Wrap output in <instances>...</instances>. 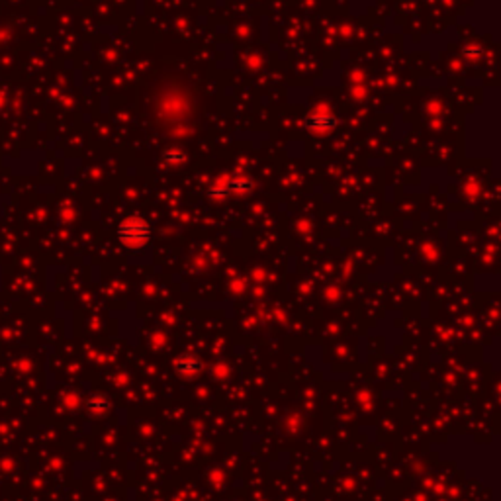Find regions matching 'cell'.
Segmentation results:
<instances>
[{
  "label": "cell",
  "instance_id": "obj_1",
  "mask_svg": "<svg viewBox=\"0 0 501 501\" xmlns=\"http://www.w3.org/2000/svg\"><path fill=\"white\" fill-rule=\"evenodd\" d=\"M118 237H120L123 247H128V249H141V247L147 245L149 237H151V228L141 218H128V220L120 223Z\"/></svg>",
  "mask_w": 501,
  "mask_h": 501
},
{
  "label": "cell",
  "instance_id": "obj_3",
  "mask_svg": "<svg viewBox=\"0 0 501 501\" xmlns=\"http://www.w3.org/2000/svg\"><path fill=\"white\" fill-rule=\"evenodd\" d=\"M184 157H186V155H184L183 151H178V149H167L165 155H163V159L167 161V163H173V165H181L184 161Z\"/></svg>",
  "mask_w": 501,
  "mask_h": 501
},
{
  "label": "cell",
  "instance_id": "obj_4",
  "mask_svg": "<svg viewBox=\"0 0 501 501\" xmlns=\"http://www.w3.org/2000/svg\"><path fill=\"white\" fill-rule=\"evenodd\" d=\"M4 100H6V98H4V94H2V92H0V108L4 106Z\"/></svg>",
  "mask_w": 501,
  "mask_h": 501
},
{
  "label": "cell",
  "instance_id": "obj_2",
  "mask_svg": "<svg viewBox=\"0 0 501 501\" xmlns=\"http://www.w3.org/2000/svg\"><path fill=\"white\" fill-rule=\"evenodd\" d=\"M337 126V118L331 114H323V112H313L305 118V128L315 133H327Z\"/></svg>",
  "mask_w": 501,
  "mask_h": 501
}]
</instances>
